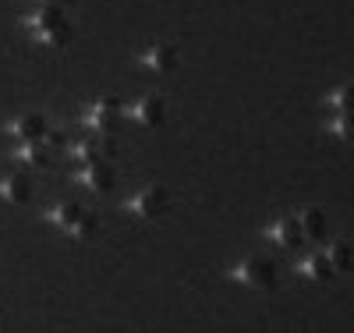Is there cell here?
<instances>
[{
  "instance_id": "obj_1",
  "label": "cell",
  "mask_w": 354,
  "mask_h": 333,
  "mask_svg": "<svg viewBox=\"0 0 354 333\" xmlns=\"http://www.w3.org/2000/svg\"><path fill=\"white\" fill-rule=\"evenodd\" d=\"M128 209L135 217H142V220H160V217H167V209H170V195H167L163 185H145V188H138L128 199Z\"/></svg>"
},
{
  "instance_id": "obj_2",
  "label": "cell",
  "mask_w": 354,
  "mask_h": 333,
  "mask_svg": "<svg viewBox=\"0 0 354 333\" xmlns=\"http://www.w3.org/2000/svg\"><path fill=\"white\" fill-rule=\"evenodd\" d=\"M234 280L245 284V287H262V291H273L277 287V266L262 255H248L238 269H234Z\"/></svg>"
},
{
  "instance_id": "obj_3",
  "label": "cell",
  "mask_w": 354,
  "mask_h": 333,
  "mask_svg": "<svg viewBox=\"0 0 354 333\" xmlns=\"http://www.w3.org/2000/svg\"><path fill=\"white\" fill-rule=\"evenodd\" d=\"M121 114H124L121 100L103 96V100H96L93 107L85 110V125L93 128V132H100V135H113L117 125H121Z\"/></svg>"
},
{
  "instance_id": "obj_4",
  "label": "cell",
  "mask_w": 354,
  "mask_h": 333,
  "mask_svg": "<svg viewBox=\"0 0 354 333\" xmlns=\"http://www.w3.org/2000/svg\"><path fill=\"white\" fill-rule=\"evenodd\" d=\"M71 149H75V156H78L82 163H93V160H113V153H117L113 135H100V132H93L88 138H78Z\"/></svg>"
},
{
  "instance_id": "obj_5",
  "label": "cell",
  "mask_w": 354,
  "mask_h": 333,
  "mask_svg": "<svg viewBox=\"0 0 354 333\" xmlns=\"http://www.w3.org/2000/svg\"><path fill=\"white\" fill-rule=\"evenodd\" d=\"M78 181L88 188V192H110L113 188V167L110 160H93V163H82L78 167Z\"/></svg>"
},
{
  "instance_id": "obj_6",
  "label": "cell",
  "mask_w": 354,
  "mask_h": 333,
  "mask_svg": "<svg viewBox=\"0 0 354 333\" xmlns=\"http://www.w3.org/2000/svg\"><path fill=\"white\" fill-rule=\"evenodd\" d=\"M142 64L156 71V75H170L177 71V46L174 43H153L149 50L142 53Z\"/></svg>"
},
{
  "instance_id": "obj_7",
  "label": "cell",
  "mask_w": 354,
  "mask_h": 333,
  "mask_svg": "<svg viewBox=\"0 0 354 333\" xmlns=\"http://www.w3.org/2000/svg\"><path fill=\"white\" fill-rule=\"evenodd\" d=\"M266 234H270L280 249H298L301 241H305V234H301V224H298V217H280V220H273L270 227H266Z\"/></svg>"
},
{
  "instance_id": "obj_8",
  "label": "cell",
  "mask_w": 354,
  "mask_h": 333,
  "mask_svg": "<svg viewBox=\"0 0 354 333\" xmlns=\"http://www.w3.org/2000/svg\"><path fill=\"white\" fill-rule=\"evenodd\" d=\"M8 135L18 138V142H36V138L46 135V117L43 114H21L18 120L8 125Z\"/></svg>"
},
{
  "instance_id": "obj_9",
  "label": "cell",
  "mask_w": 354,
  "mask_h": 333,
  "mask_svg": "<svg viewBox=\"0 0 354 333\" xmlns=\"http://www.w3.org/2000/svg\"><path fill=\"white\" fill-rule=\"evenodd\" d=\"M131 117L138 120L142 128H160V125H163V117H167V107H163L160 96H142V100H135Z\"/></svg>"
},
{
  "instance_id": "obj_10",
  "label": "cell",
  "mask_w": 354,
  "mask_h": 333,
  "mask_svg": "<svg viewBox=\"0 0 354 333\" xmlns=\"http://www.w3.org/2000/svg\"><path fill=\"white\" fill-rule=\"evenodd\" d=\"M0 199L15 202V206L28 202V199H32V177H28V174H8V177H0Z\"/></svg>"
},
{
  "instance_id": "obj_11",
  "label": "cell",
  "mask_w": 354,
  "mask_h": 333,
  "mask_svg": "<svg viewBox=\"0 0 354 333\" xmlns=\"http://www.w3.org/2000/svg\"><path fill=\"white\" fill-rule=\"evenodd\" d=\"M15 156H18L25 167H32V170H46V167L53 163V149H50L43 138H36V142H21Z\"/></svg>"
},
{
  "instance_id": "obj_12",
  "label": "cell",
  "mask_w": 354,
  "mask_h": 333,
  "mask_svg": "<svg viewBox=\"0 0 354 333\" xmlns=\"http://www.w3.org/2000/svg\"><path fill=\"white\" fill-rule=\"evenodd\" d=\"M298 224H301V234L312 237V241H322V237H326V231H330L326 213H322V209H315V206L301 209V213H298Z\"/></svg>"
},
{
  "instance_id": "obj_13",
  "label": "cell",
  "mask_w": 354,
  "mask_h": 333,
  "mask_svg": "<svg viewBox=\"0 0 354 333\" xmlns=\"http://www.w3.org/2000/svg\"><path fill=\"white\" fill-rule=\"evenodd\" d=\"M301 273H305L312 284H330V280L337 277V269L330 266L326 252H315V255H308V259L301 262Z\"/></svg>"
},
{
  "instance_id": "obj_14",
  "label": "cell",
  "mask_w": 354,
  "mask_h": 333,
  "mask_svg": "<svg viewBox=\"0 0 354 333\" xmlns=\"http://www.w3.org/2000/svg\"><path fill=\"white\" fill-rule=\"evenodd\" d=\"M61 21H64V11L53 8V4H36V11L25 18V25L32 28V36H39L43 28H53V25H61Z\"/></svg>"
},
{
  "instance_id": "obj_15",
  "label": "cell",
  "mask_w": 354,
  "mask_h": 333,
  "mask_svg": "<svg viewBox=\"0 0 354 333\" xmlns=\"http://www.w3.org/2000/svg\"><path fill=\"white\" fill-rule=\"evenodd\" d=\"M322 252H326V259H330V266L337 269V273H351L354 269V249L347 245V241H330Z\"/></svg>"
},
{
  "instance_id": "obj_16",
  "label": "cell",
  "mask_w": 354,
  "mask_h": 333,
  "mask_svg": "<svg viewBox=\"0 0 354 333\" xmlns=\"http://www.w3.org/2000/svg\"><path fill=\"white\" fill-rule=\"evenodd\" d=\"M78 217H82V206H78V202H61V206H53V209H50V217H46V220H50L53 227H61V231H71Z\"/></svg>"
},
{
  "instance_id": "obj_17",
  "label": "cell",
  "mask_w": 354,
  "mask_h": 333,
  "mask_svg": "<svg viewBox=\"0 0 354 333\" xmlns=\"http://www.w3.org/2000/svg\"><path fill=\"white\" fill-rule=\"evenodd\" d=\"M36 39L46 43V46H53V50H61V46L71 43V28H68V21H61V25H53V28H43Z\"/></svg>"
},
{
  "instance_id": "obj_18",
  "label": "cell",
  "mask_w": 354,
  "mask_h": 333,
  "mask_svg": "<svg viewBox=\"0 0 354 333\" xmlns=\"http://www.w3.org/2000/svg\"><path fill=\"white\" fill-rule=\"evenodd\" d=\"M330 107H333L337 114L354 110V82H344V85L333 89V93H330Z\"/></svg>"
},
{
  "instance_id": "obj_19",
  "label": "cell",
  "mask_w": 354,
  "mask_h": 333,
  "mask_svg": "<svg viewBox=\"0 0 354 333\" xmlns=\"http://www.w3.org/2000/svg\"><path fill=\"white\" fill-rule=\"evenodd\" d=\"M68 234H75V237H82V241L96 237V234H100V217H96V213H85V209H82V217L75 220V227H71Z\"/></svg>"
},
{
  "instance_id": "obj_20",
  "label": "cell",
  "mask_w": 354,
  "mask_h": 333,
  "mask_svg": "<svg viewBox=\"0 0 354 333\" xmlns=\"http://www.w3.org/2000/svg\"><path fill=\"white\" fill-rule=\"evenodd\" d=\"M330 132H333L340 142H354V110L337 114V117H333V125H330Z\"/></svg>"
},
{
  "instance_id": "obj_21",
  "label": "cell",
  "mask_w": 354,
  "mask_h": 333,
  "mask_svg": "<svg viewBox=\"0 0 354 333\" xmlns=\"http://www.w3.org/2000/svg\"><path fill=\"white\" fill-rule=\"evenodd\" d=\"M43 142H46L50 149H61V145H64V132H50V128H46V135H43Z\"/></svg>"
},
{
  "instance_id": "obj_22",
  "label": "cell",
  "mask_w": 354,
  "mask_h": 333,
  "mask_svg": "<svg viewBox=\"0 0 354 333\" xmlns=\"http://www.w3.org/2000/svg\"><path fill=\"white\" fill-rule=\"evenodd\" d=\"M36 4H53V8H64V4H71V0H36Z\"/></svg>"
}]
</instances>
